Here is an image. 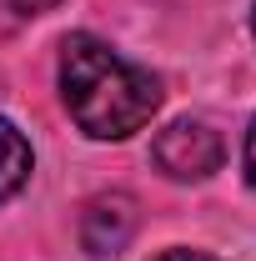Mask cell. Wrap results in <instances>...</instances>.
<instances>
[{"mask_svg": "<svg viewBox=\"0 0 256 261\" xmlns=\"http://www.w3.org/2000/svg\"><path fill=\"white\" fill-rule=\"evenodd\" d=\"M61 100L91 141H126L161 111V81L81 31L61 40Z\"/></svg>", "mask_w": 256, "mask_h": 261, "instance_id": "1", "label": "cell"}, {"mask_svg": "<svg viewBox=\"0 0 256 261\" xmlns=\"http://www.w3.org/2000/svg\"><path fill=\"white\" fill-rule=\"evenodd\" d=\"M151 161L161 176L171 181H206L216 176L226 161V141L206 121H171L166 130H156L151 141Z\"/></svg>", "mask_w": 256, "mask_h": 261, "instance_id": "2", "label": "cell"}, {"mask_svg": "<svg viewBox=\"0 0 256 261\" xmlns=\"http://www.w3.org/2000/svg\"><path fill=\"white\" fill-rule=\"evenodd\" d=\"M31 171H35L31 141L20 136V126H15V121H5V116H0V201H10V196L25 191Z\"/></svg>", "mask_w": 256, "mask_h": 261, "instance_id": "4", "label": "cell"}, {"mask_svg": "<svg viewBox=\"0 0 256 261\" xmlns=\"http://www.w3.org/2000/svg\"><path fill=\"white\" fill-rule=\"evenodd\" d=\"M251 31H256V10H251Z\"/></svg>", "mask_w": 256, "mask_h": 261, "instance_id": "7", "label": "cell"}, {"mask_svg": "<svg viewBox=\"0 0 256 261\" xmlns=\"http://www.w3.org/2000/svg\"><path fill=\"white\" fill-rule=\"evenodd\" d=\"M131 236H136V201L126 191H100L86 201V211H81V251L86 256H121L131 246Z\"/></svg>", "mask_w": 256, "mask_h": 261, "instance_id": "3", "label": "cell"}, {"mask_svg": "<svg viewBox=\"0 0 256 261\" xmlns=\"http://www.w3.org/2000/svg\"><path fill=\"white\" fill-rule=\"evenodd\" d=\"M156 261H216V256H206V251H191V246H176V251H161Z\"/></svg>", "mask_w": 256, "mask_h": 261, "instance_id": "6", "label": "cell"}, {"mask_svg": "<svg viewBox=\"0 0 256 261\" xmlns=\"http://www.w3.org/2000/svg\"><path fill=\"white\" fill-rule=\"evenodd\" d=\"M241 166H246V181L256 186V121H251V130H246V141H241Z\"/></svg>", "mask_w": 256, "mask_h": 261, "instance_id": "5", "label": "cell"}]
</instances>
